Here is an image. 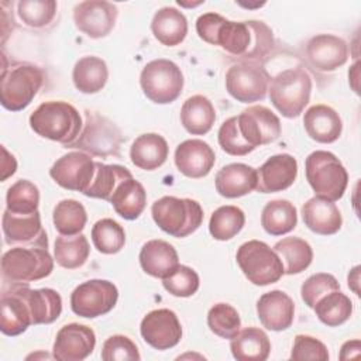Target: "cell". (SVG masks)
I'll return each instance as SVG.
<instances>
[{
    "instance_id": "19",
    "label": "cell",
    "mask_w": 361,
    "mask_h": 361,
    "mask_svg": "<svg viewBox=\"0 0 361 361\" xmlns=\"http://www.w3.org/2000/svg\"><path fill=\"white\" fill-rule=\"evenodd\" d=\"M3 233L8 245H42L48 247L47 233L41 226L39 212L30 214L11 213L7 209L3 213Z\"/></svg>"
},
{
    "instance_id": "11",
    "label": "cell",
    "mask_w": 361,
    "mask_h": 361,
    "mask_svg": "<svg viewBox=\"0 0 361 361\" xmlns=\"http://www.w3.org/2000/svg\"><path fill=\"white\" fill-rule=\"evenodd\" d=\"M118 289L106 279H90L76 286L71 295V307L80 317L94 319L109 313L117 303Z\"/></svg>"
},
{
    "instance_id": "7",
    "label": "cell",
    "mask_w": 361,
    "mask_h": 361,
    "mask_svg": "<svg viewBox=\"0 0 361 361\" xmlns=\"http://www.w3.org/2000/svg\"><path fill=\"white\" fill-rule=\"evenodd\" d=\"M235 259L245 278L258 286L275 283L283 275V265L278 254L259 240H250L241 244Z\"/></svg>"
},
{
    "instance_id": "10",
    "label": "cell",
    "mask_w": 361,
    "mask_h": 361,
    "mask_svg": "<svg viewBox=\"0 0 361 361\" xmlns=\"http://www.w3.org/2000/svg\"><path fill=\"white\" fill-rule=\"evenodd\" d=\"M121 140V131L113 121L97 113L87 111L83 131L66 148H79L92 155L110 157L118 155Z\"/></svg>"
},
{
    "instance_id": "43",
    "label": "cell",
    "mask_w": 361,
    "mask_h": 361,
    "mask_svg": "<svg viewBox=\"0 0 361 361\" xmlns=\"http://www.w3.org/2000/svg\"><path fill=\"white\" fill-rule=\"evenodd\" d=\"M38 204L39 190L32 182L20 179L8 188L6 195V209L8 212L30 214L38 212Z\"/></svg>"
},
{
    "instance_id": "25",
    "label": "cell",
    "mask_w": 361,
    "mask_h": 361,
    "mask_svg": "<svg viewBox=\"0 0 361 361\" xmlns=\"http://www.w3.org/2000/svg\"><path fill=\"white\" fill-rule=\"evenodd\" d=\"M305 226L316 234H336L343 224V217L334 202L314 196L302 206Z\"/></svg>"
},
{
    "instance_id": "45",
    "label": "cell",
    "mask_w": 361,
    "mask_h": 361,
    "mask_svg": "<svg viewBox=\"0 0 361 361\" xmlns=\"http://www.w3.org/2000/svg\"><path fill=\"white\" fill-rule=\"evenodd\" d=\"M17 7L18 16L25 25L41 28L54 20L58 4L54 0H21Z\"/></svg>"
},
{
    "instance_id": "12",
    "label": "cell",
    "mask_w": 361,
    "mask_h": 361,
    "mask_svg": "<svg viewBox=\"0 0 361 361\" xmlns=\"http://www.w3.org/2000/svg\"><path fill=\"white\" fill-rule=\"evenodd\" d=\"M235 123L243 140L255 149L259 145L274 142L281 135V121L265 106H251L235 116Z\"/></svg>"
},
{
    "instance_id": "34",
    "label": "cell",
    "mask_w": 361,
    "mask_h": 361,
    "mask_svg": "<svg viewBox=\"0 0 361 361\" xmlns=\"http://www.w3.org/2000/svg\"><path fill=\"white\" fill-rule=\"evenodd\" d=\"M109 79V69L106 62L99 56L80 58L72 71V80L75 87L86 94L100 92Z\"/></svg>"
},
{
    "instance_id": "49",
    "label": "cell",
    "mask_w": 361,
    "mask_h": 361,
    "mask_svg": "<svg viewBox=\"0 0 361 361\" xmlns=\"http://www.w3.org/2000/svg\"><path fill=\"white\" fill-rule=\"evenodd\" d=\"M217 140H219L221 149L234 157H243V155H247L254 151L240 135L237 123H235V116L227 118L220 126Z\"/></svg>"
},
{
    "instance_id": "32",
    "label": "cell",
    "mask_w": 361,
    "mask_h": 361,
    "mask_svg": "<svg viewBox=\"0 0 361 361\" xmlns=\"http://www.w3.org/2000/svg\"><path fill=\"white\" fill-rule=\"evenodd\" d=\"M216 121V111L212 102L202 94L185 100L180 109V123L192 135L207 134Z\"/></svg>"
},
{
    "instance_id": "6",
    "label": "cell",
    "mask_w": 361,
    "mask_h": 361,
    "mask_svg": "<svg viewBox=\"0 0 361 361\" xmlns=\"http://www.w3.org/2000/svg\"><path fill=\"white\" fill-rule=\"evenodd\" d=\"M54 259L48 247L14 245L1 257L3 278L11 283H30L51 275Z\"/></svg>"
},
{
    "instance_id": "28",
    "label": "cell",
    "mask_w": 361,
    "mask_h": 361,
    "mask_svg": "<svg viewBox=\"0 0 361 361\" xmlns=\"http://www.w3.org/2000/svg\"><path fill=\"white\" fill-rule=\"evenodd\" d=\"M140 264L145 274L164 279L179 265V257L173 245L164 240H149L140 251Z\"/></svg>"
},
{
    "instance_id": "27",
    "label": "cell",
    "mask_w": 361,
    "mask_h": 361,
    "mask_svg": "<svg viewBox=\"0 0 361 361\" xmlns=\"http://www.w3.org/2000/svg\"><path fill=\"white\" fill-rule=\"evenodd\" d=\"M214 185L223 197L245 196L257 188V169L245 164H228L217 172Z\"/></svg>"
},
{
    "instance_id": "48",
    "label": "cell",
    "mask_w": 361,
    "mask_h": 361,
    "mask_svg": "<svg viewBox=\"0 0 361 361\" xmlns=\"http://www.w3.org/2000/svg\"><path fill=\"white\" fill-rule=\"evenodd\" d=\"M141 358L135 343L123 334L110 336L102 347L104 361H138Z\"/></svg>"
},
{
    "instance_id": "40",
    "label": "cell",
    "mask_w": 361,
    "mask_h": 361,
    "mask_svg": "<svg viewBox=\"0 0 361 361\" xmlns=\"http://www.w3.org/2000/svg\"><path fill=\"white\" fill-rule=\"evenodd\" d=\"M245 224V214L237 206H220L212 213L209 231L214 240L227 241L235 237Z\"/></svg>"
},
{
    "instance_id": "16",
    "label": "cell",
    "mask_w": 361,
    "mask_h": 361,
    "mask_svg": "<svg viewBox=\"0 0 361 361\" xmlns=\"http://www.w3.org/2000/svg\"><path fill=\"white\" fill-rule=\"evenodd\" d=\"M140 331L147 344L155 350H169L182 338V327L175 312L155 309L144 316Z\"/></svg>"
},
{
    "instance_id": "42",
    "label": "cell",
    "mask_w": 361,
    "mask_h": 361,
    "mask_svg": "<svg viewBox=\"0 0 361 361\" xmlns=\"http://www.w3.org/2000/svg\"><path fill=\"white\" fill-rule=\"evenodd\" d=\"M92 241L102 254H116L126 244L124 228L113 219H102L92 227Z\"/></svg>"
},
{
    "instance_id": "33",
    "label": "cell",
    "mask_w": 361,
    "mask_h": 361,
    "mask_svg": "<svg viewBox=\"0 0 361 361\" xmlns=\"http://www.w3.org/2000/svg\"><path fill=\"white\" fill-rule=\"evenodd\" d=\"M116 213L126 220H135L144 212L147 193L144 186L133 176L123 180L110 197Z\"/></svg>"
},
{
    "instance_id": "36",
    "label": "cell",
    "mask_w": 361,
    "mask_h": 361,
    "mask_svg": "<svg viewBox=\"0 0 361 361\" xmlns=\"http://www.w3.org/2000/svg\"><path fill=\"white\" fill-rule=\"evenodd\" d=\"M298 224V212L293 203L285 199L268 202L261 213V226L271 235L290 233Z\"/></svg>"
},
{
    "instance_id": "4",
    "label": "cell",
    "mask_w": 361,
    "mask_h": 361,
    "mask_svg": "<svg viewBox=\"0 0 361 361\" xmlns=\"http://www.w3.org/2000/svg\"><path fill=\"white\" fill-rule=\"evenodd\" d=\"M151 214L162 231L176 238L195 233L203 221L202 206L188 197L164 196L152 203Z\"/></svg>"
},
{
    "instance_id": "21",
    "label": "cell",
    "mask_w": 361,
    "mask_h": 361,
    "mask_svg": "<svg viewBox=\"0 0 361 361\" xmlns=\"http://www.w3.org/2000/svg\"><path fill=\"white\" fill-rule=\"evenodd\" d=\"M214 162L216 154L203 140H186L175 149V165L178 171L192 179L207 176Z\"/></svg>"
},
{
    "instance_id": "30",
    "label": "cell",
    "mask_w": 361,
    "mask_h": 361,
    "mask_svg": "<svg viewBox=\"0 0 361 361\" xmlns=\"http://www.w3.org/2000/svg\"><path fill=\"white\" fill-rule=\"evenodd\" d=\"M154 37L165 47H176L186 38L188 20L175 7L159 8L151 21Z\"/></svg>"
},
{
    "instance_id": "41",
    "label": "cell",
    "mask_w": 361,
    "mask_h": 361,
    "mask_svg": "<svg viewBox=\"0 0 361 361\" xmlns=\"http://www.w3.org/2000/svg\"><path fill=\"white\" fill-rule=\"evenodd\" d=\"M54 226L62 235H76L85 228L87 214L83 204L73 199H63L56 203L52 214Z\"/></svg>"
},
{
    "instance_id": "29",
    "label": "cell",
    "mask_w": 361,
    "mask_h": 361,
    "mask_svg": "<svg viewBox=\"0 0 361 361\" xmlns=\"http://www.w3.org/2000/svg\"><path fill=\"white\" fill-rule=\"evenodd\" d=\"M168 154L169 147L166 140L155 133L138 135L130 148L131 162L144 171H154L162 166Z\"/></svg>"
},
{
    "instance_id": "39",
    "label": "cell",
    "mask_w": 361,
    "mask_h": 361,
    "mask_svg": "<svg viewBox=\"0 0 361 361\" xmlns=\"http://www.w3.org/2000/svg\"><path fill=\"white\" fill-rule=\"evenodd\" d=\"M89 241L86 235H59L55 240L54 255L58 265L66 269L80 268L89 258Z\"/></svg>"
},
{
    "instance_id": "15",
    "label": "cell",
    "mask_w": 361,
    "mask_h": 361,
    "mask_svg": "<svg viewBox=\"0 0 361 361\" xmlns=\"http://www.w3.org/2000/svg\"><path fill=\"white\" fill-rule=\"evenodd\" d=\"M117 7L106 0H86L75 6L73 21L76 28L89 38H103L116 25Z\"/></svg>"
},
{
    "instance_id": "50",
    "label": "cell",
    "mask_w": 361,
    "mask_h": 361,
    "mask_svg": "<svg viewBox=\"0 0 361 361\" xmlns=\"http://www.w3.org/2000/svg\"><path fill=\"white\" fill-rule=\"evenodd\" d=\"M290 358L296 361H302V360L327 361L329 351H327V347L320 340L307 334H298L293 341Z\"/></svg>"
},
{
    "instance_id": "20",
    "label": "cell",
    "mask_w": 361,
    "mask_h": 361,
    "mask_svg": "<svg viewBox=\"0 0 361 361\" xmlns=\"http://www.w3.org/2000/svg\"><path fill=\"white\" fill-rule=\"evenodd\" d=\"M298 176V161L290 154L269 157L257 169V190L261 193L282 192L293 185Z\"/></svg>"
},
{
    "instance_id": "31",
    "label": "cell",
    "mask_w": 361,
    "mask_h": 361,
    "mask_svg": "<svg viewBox=\"0 0 361 361\" xmlns=\"http://www.w3.org/2000/svg\"><path fill=\"white\" fill-rule=\"evenodd\" d=\"M230 350L238 361H265L271 351V341L264 330L245 327L231 338Z\"/></svg>"
},
{
    "instance_id": "23",
    "label": "cell",
    "mask_w": 361,
    "mask_h": 361,
    "mask_svg": "<svg viewBox=\"0 0 361 361\" xmlns=\"http://www.w3.org/2000/svg\"><path fill=\"white\" fill-rule=\"evenodd\" d=\"M32 324L30 309L17 289L11 283L8 289L1 293L0 303V330L6 336H18Z\"/></svg>"
},
{
    "instance_id": "46",
    "label": "cell",
    "mask_w": 361,
    "mask_h": 361,
    "mask_svg": "<svg viewBox=\"0 0 361 361\" xmlns=\"http://www.w3.org/2000/svg\"><path fill=\"white\" fill-rule=\"evenodd\" d=\"M164 288L176 298H189L199 289L200 279L195 269L186 265H178L172 274L162 279Z\"/></svg>"
},
{
    "instance_id": "2",
    "label": "cell",
    "mask_w": 361,
    "mask_h": 361,
    "mask_svg": "<svg viewBox=\"0 0 361 361\" xmlns=\"http://www.w3.org/2000/svg\"><path fill=\"white\" fill-rule=\"evenodd\" d=\"M30 126L39 137L68 147L78 140L82 118L71 103L51 100L41 103L31 113Z\"/></svg>"
},
{
    "instance_id": "17",
    "label": "cell",
    "mask_w": 361,
    "mask_h": 361,
    "mask_svg": "<svg viewBox=\"0 0 361 361\" xmlns=\"http://www.w3.org/2000/svg\"><path fill=\"white\" fill-rule=\"evenodd\" d=\"M96 345L94 331L79 323H69L56 333L52 357L58 361H82L87 358Z\"/></svg>"
},
{
    "instance_id": "8",
    "label": "cell",
    "mask_w": 361,
    "mask_h": 361,
    "mask_svg": "<svg viewBox=\"0 0 361 361\" xmlns=\"http://www.w3.org/2000/svg\"><path fill=\"white\" fill-rule=\"evenodd\" d=\"M44 83V72L31 63L3 69L0 83L1 106L10 111L24 110Z\"/></svg>"
},
{
    "instance_id": "26",
    "label": "cell",
    "mask_w": 361,
    "mask_h": 361,
    "mask_svg": "<svg viewBox=\"0 0 361 361\" xmlns=\"http://www.w3.org/2000/svg\"><path fill=\"white\" fill-rule=\"evenodd\" d=\"M16 285L30 309L32 324H49L61 316L62 299L56 290L51 288L31 289L28 283Z\"/></svg>"
},
{
    "instance_id": "24",
    "label": "cell",
    "mask_w": 361,
    "mask_h": 361,
    "mask_svg": "<svg viewBox=\"0 0 361 361\" xmlns=\"http://www.w3.org/2000/svg\"><path fill=\"white\" fill-rule=\"evenodd\" d=\"M303 126L307 135L316 142L330 144L340 138L343 121L338 113L326 104H314L305 111Z\"/></svg>"
},
{
    "instance_id": "5",
    "label": "cell",
    "mask_w": 361,
    "mask_h": 361,
    "mask_svg": "<svg viewBox=\"0 0 361 361\" xmlns=\"http://www.w3.org/2000/svg\"><path fill=\"white\" fill-rule=\"evenodd\" d=\"M305 169L306 179L316 196L330 202L343 197L348 185V173L333 152L313 151L306 158Z\"/></svg>"
},
{
    "instance_id": "37",
    "label": "cell",
    "mask_w": 361,
    "mask_h": 361,
    "mask_svg": "<svg viewBox=\"0 0 361 361\" xmlns=\"http://www.w3.org/2000/svg\"><path fill=\"white\" fill-rule=\"evenodd\" d=\"M313 310L323 324L329 327H337L351 317L353 302L347 295L337 289L322 296L316 302Z\"/></svg>"
},
{
    "instance_id": "47",
    "label": "cell",
    "mask_w": 361,
    "mask_h": 361,
    "mask_svg": "<svg viewBox=\"0 0 361 361\" xmlns=\"http://www.w3.org/2000/svg\"><path fill=\"white\" fill-rule=\"evenodd\" d=\"M340 289L338 281L331 275L326 272H319L312 276H309L300 288V296L305 305H307L310 309L314 307L316 302L324 296L326 293L331 290Z\"/></svg>"
},
{
    "instance_id": "3",
    "label": "cell",
    "mask_w": 361,
    "mask_h": 361,
    "mask_svg": "<svg viewBox=\"0 0 361 361\" xmlns=\"http://www.w3.org/2000/svg\"><path fill=\"white\" fill-rule=\"evenodd\" d=\"M269 100L286 118L300 116L310 100L312 79L303 68H292L279 72L268 86Z\"/></svg>"
},
{
    "instance_id": "44",
    "label": "cell",
    "mask_w": 361,
    "mask_h": 361,
    "mask_svg": "<svg viewBox=\"0 0 361 361\" xmlns=\"http://www.w3.org/2000/svg\"><path fill=\"white\" fill-rule=\"evenodd\" d=\"M209 329L221 338L231 340L241 327L238 312L228 303H217L207 313Z\"/></svg>"
},
{
    "instance_id": "18",
    "label": "cell",
    "mask_w": 361,
    "mask_h": 361,
    "mask_svg": "<svg viewBox=\"0 0 361 361\" xmlns=\"http://www.w3.org/2000/svg\"><path fill=\"white\" fill-rule=\"evenodd\" d=\"M305 55L314 69L320 72H333L347 62L348 45L337 35L319 34L307 41Z\"/></svg>"
},
{
    "instance_id": "52",
    "label": "cell",
    "mask_w": 361,
    "mask_h": 361,
    "mask_svg": "<svg viewBox=\"0 0 361 361\" xmlns=\"http://www.w3.org/2000/svg\"><path fill=\"white\" fill-rule=\"evenodd\" d=\"M360 347H361L360 340L345 341L340 351V360H348V358L357 357L360 354Z\"/></svg>"
},
{
    "instance_id": "51",
    "label": "cell",
    "mask_w": 361,
    "mask_h": 361,
    "mask_svg": "<svg viewBox=\"0 0 361 361\" xmlns=\"http://www.w3.org/2000/svg\"><path fill=\"white\" fill-rule=\"evenodd\" d=\"M3 151V161H1V180H6L8 176H11L16 169H17V162L16 158L7 152V149L4 147H1Z\"/></svg>"
},
{
    "instance_id": "13",
    "label": "cell",
    "mask_w": 361,
    "mask_h": 361,
    "mask_svg": "<svg viewBox=\"0 0 361 361\" xmlns=\"http://www.w3.org/2000/svg\"><path fill=\"white\" fill-rule=\"evenodd\" d=\"M226 90L237 102H259L268 92V76L254 63L238 62L226 72Z\"/></svg>"
},
{
    "instance_id": "1",
    "label": "cell",
    "mask_w": 361,
    "mask_h": 361,
    "mask_svg": "<svg viewBox=\"0 0 361 361\" xmlns=\"http://www.w3.org/2000/svg\"><path fill=\"white\" fill-rule=\"evenodd\" d=\"M197 35L207 44L221 47L226 52L247 61L254 39L252 20L230 21L217 13H204L196 20Z\"/></svg>"
},
{
    "instance_id": "22",
    "label": "cell",
    "mask_w": 361,
    "mask_h": 361,
    "mask_svg": "<svg viewBox=\"0 0 361 361\" xmlns=\"http://www.w3.org/2000/svg\"><path fill=\"white\" fill-rule=\"evenodd\" d=\"M257 314L261 324L272 331H282L292 326L295 303L283 290L264 293L257 302Z\"/></svg>"
},
{
    "instance_id": "9",
    "label": "cell",
    "mask_w": 361,
    "mask_h": 361,
    "mask_svg": "<svg viewBox=\"0 0 361 361\" xmlns=\"http://www.w3.org/2000/svg\"><path fill=\"white\" fill-rule=\"evenodd\" d=\"M180 68L169 59H154L148 62L140 75V85L144 94L157 104L175 102L183 89Z\"/></svg>"
},
{
    "instance_id": "14",
    "label": "cell",
    "mask_w": 361,
    "mask_h": 361,
    "mask_svg": "<svg viewBox=\"0 0 361 361\" xmlns=\"http://www.w3.org/2000/svg\"><path fill=\"white\" fill-rule=\"evenodd\" d=\"M96 171V162L90 155L72 151L62 155L49 169V176L63 189L85 193L90 186Z\"/></svg>"
},
{
    "instance_id": "35",
    "label": "cell",
    "mask_w": 361,
    "mask_h": 361,
    "mask_svg": "<svg viewBox=\"0 0 361 361\" xmlns=\"http://www.w3.org/2000/svg\"><path fill=\"white\" fill-rule=\"evenodd\" d=\"M283 265V274L295 275L303 272L313 261V250L307 241L299 237H285L274 245Z\"/></svg>"
},
{
    "instance_id": "38",
    "label": "cell",
    "mask_w": 361,
    "mask_h": 361,
    "mask_svg": "<svg viewBox=\"0 0 361 361\" xmlns=\"http://www.w3.org/2000/svg\"><path fill=\"white\" fill-rule=\"evenodd\" d=\"M131 172L121 165H106L102 162H96V171L93 180L87 190L83 193L89 197L103 199L110 202L111 195L114 193L116 188L126 179L131 178Z\"/></svg>"
}]
</instances>
